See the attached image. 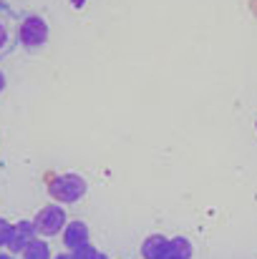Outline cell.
<instances>
[{"label": "cell", "mask_w": 257, "mask_h": 259, "mask_svg": "<svg viewBox=\"0 0 257 259\" xmlns=\"http://www.w3.org/2000/svg\"><path fill=\"white\" fill-rule=\"evenodd\" d=\"M43 33H46V28H43L41 20H28L23 25V40L25 43H41L43 40Z\"/></svg>", "instance_id": "cell-1"}, {"label": "cell", "mask_w": 257, "mask_h": 259, "mask_svg": "<svg viewBox=\"0 0 257 259\" xmlns=\"http://www.w3.org/2000/svg\"><path fill=\"white\" fill-rule=\"evenodd\" d=\"M3 83H5V81H3V73H0V91H3Z\"/></svg>", "instance_id": "cell-4"}, {"label": "cell", "mask_w": 257, "mask_h": 259, "mask_svg": "<svg viewBox=\"0 0 257 259\" xmlns=\"http://www.w3.org/2000/svg\"><path fill=\"white\" fill-rule=\"evenodd\" d=\"M5 232H8V227H5V222H0V242H5Z\"/></svg>", "instance_id": "cell-2"}, {"label": "cell", "mask_w": 257, "mask_h": 259, "mask_svg": "<svg viewBox=\"0 0 257 259\" xmlns=\"http://www.w3.org/2000/svg\"><path fill=\"white\" fill-rule=\"evenodd\" d=\"M3 40H5V30L0 28V46H3Z\"/></svg>", "instance_id": "cell-3"}]
</instances>
